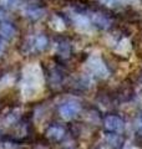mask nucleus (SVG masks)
Returning <instances> with one entry per match:
<instances>
[{
  "instance_id": "1",
  "label": "nucleus",
  "mask_w": 142,
  "mask_h": 149,
  "mask_svg": "<svg viewBox=\"0 0 142 149\" xmlns=\"http://www.w3.org/2000/svg\"><path fill=\"white\" fill-rule=\"evenodd\" d=\"M44 74L37 63L27 65L22 68L21 95L25 101L37 98L44 90Z\"/></svg>"
},
{
  "instance_id": "2",
  "label": "nucleus",
  "mask_w": 142,
  "mask_h": 149,
  "mask_svg": "<svg viewBox=\"0 0 142 149\" xmlns=\"http://www.w3.org/2000/svg\"><path fill=\"white\" fill-rule=\"evenodd\" d=\"M86 65L93 76L98 78H107L110 76V71H108L106 63L102 61V58L98 55L90 56L86 61Z\"/></svg>"
},
{
  "instance_id": "3",
  "label": "nucleus",
  "mask_w": 142,
  "mask_h": 149,
  "mask_svg": "<svg viewBox=\"0 0 142 149\" xmlns=\"http://www.w3.org/2000/svg\"><path fill=\"white\" fill-rule=\"evenodd\" d=\"M80 111H81V106H80L77 102H67V103L61 106L59 109L60 116L65 120L72 119L75 116L80 113Z\"/></svg>"
},
{
  "instance_id": "4",
  "label": "nucleus",
  "mask_w": 142,
  "mask_h": 149,
  "mask_svg": "<svg viewBox=\"0 0 142 149\" xmlns=\"http://www.w3.org/2000/svg\"><path fill=\"white\" fill-rule=\"evenodd\" d=\"M105 127L106 129L111 130V132L121 133L125 128V123L121 118L116 117V116H108L105 118Z\"/></svg>"
},
{
  "instance_id": "5",
  "label": "nucleus",
  "mask_w": 142,
  "mask_h": 149,
  "mask_svg": "<svg viewBox=\"0 0 142 149\" xmlns=\"http://www.w3.org/2000/svg\"><path fill=\"white\" fill-rule=\"evenodd\" d=\"M93 24L100 29H108L111 26V19L102 13H93L91 15Z\"/></svg>"
},
{
  "instance_id": "6",
  "label": "nucleus",
  "mask_w": 142,
  "mask_h": 149,
  "mask_svg": "<svg viewBox=\"0 0 142 149\" xmlns=\"http://www.w3.org/2000/svg\"><path fill=\"white\" fill-rule=\"evenodd\" d=\"M71 19H72L74 24L76 25V27H79V29H81V30L90 29V20L85 15H82V14L75 13L71 15Z\"/></svg>"
},
{
  "instance_id": "7",
  "label": "nucleus",
  "mask_w": 142,
  "mask_h": 149,
  "mask_svg": "<svg viewBox=\"0 0 142 149\" xmlns=\"http://www.w3.org/2000/svg\"><path fill=\"white\" fill-rule=\"evenodd\" d=\"M0 36L5 40H10L15 36V29L10 22H1L0 24Z\"/></svg>"
},
{
  "instance_id": "8",
  "label": "nucleus",
  "mask_w": 142,
  "mask_h": 149,
  "mask_svg": "<svg viewBox=\"0 0 142 149\" xmlns=\"http://www.w3.org/2000/svg\"><path fill=\"white\" fill-rule=\"evenodd\" d=\"M47 42L49 41H47V37L45 35H37L31 41V47L36 51H44L47 47Z\"/></svg>"
},
{
  "instance_id": "9",
  "label": "nucleus",
  "mask_w": 142,
  "mask_h": 149,
  "mask_svg": "<svg viewBox=\"0 0 142 149\" xmlns=\"http://www.w3.org/2000/svg\"><path fill=\"white\" fill-rule=\"evenodd\" d=\"M64 134H65V130L61 127H51L46 132L47 138L53 139V141H60L64 137Z\"/></svg>"
},
{
  "instance_id": "10",
  "label": "nucleus",
  "mask_w": 142,
  "mask_h": 149,
  "mask_svg": "<svg viewBox=\"0 0 142 149\" xmlns=\"http://www.w3.org/2000/svg\"><path fill=\"white\" fill-rule=\"evenodd\" d=\"M130 50H131V42H130V40L129 39H122L120 42L117 44L116 46V52L118 55H121V56H125L130 52Z\"/></svg>"
},
{
  "instance_id": "11",
  "label": "nucleus",
  "mask_w": 142,
  "mask_h": 149,
  "mask_svg": "<svg viewBox=\"0 0 142 149\" xmlns=\"http://www.w3.org/2000/svg\"><path fill=\"white\" fill-rule=\"evenodd\" d=\"M19 117H20V111L16 109V111H13L11 113H9L5 118H4V127H9L10 124L15 123L16 120L19 119Z\"/></svg>"
},
{
  "instance_id": "12",
  "label": "nucleus",
  "mask_w": 142,
  "mask_h": 149,
  "mask_svg": "<svg viewBox=\"0 0 142 149\" xmlns=\"http://www.w3.org/2000/svg\"><path fill=\"white\" fill-rule=\"evenodd\" d=\"M25 14L27 17L32 19V20H39V19L44 16V10L39 8H31V9H27Z\"/></svg>"
},
{
  "instance_id": "13",
  "label": "nucleus",
  "mask_w": 142,
  "mask_h": 149,
  "mask_svg": "<svg viewBox=\"0 0 142 149\" xmlns=\"http://www.w3.org/2000/svg\"><path fill=\"white\" fill-rule=\"evenodd\" d=\"M13 85H14V77L10 73H8L0 78V90H5V88L11 87Z\"/></svg>"
},
{
  "instance_id": "14",
  "label": "nucleus",
  "mask_w": 142,
  "mask_h": 149,
  "mask_svg": "<svg viewBox=\"0 0 142 149\" xmlns=\"http://www.w3.org/2000/svg\"><path fill=\"white\" fill-rule=\"evenodd\" d=\"M106 142H107L108 146L116 148L122 143V138L118 136V134H108V136L106 137Z\"/></svg>"
},
{
  "instance_id": "15",
  "label": "nucleus",
  "mask_w": 142,
  "mask_h": 149,
  "mask_svg": "<svg viewBox=\"0 0 142 149\" xmlns=\"http://www.w3.org/2000/svg\"><path fill=\"white\" fill-rule=\"evenodd\" d=\"M0 5L11 10V9H15L20 5V0H0Z\"/></svg>"
},
{
  "instance_id": "16",
  "label": "nucleus",
  "mask_w": 142,
  "mask_h": 149,
  "mask_svg": "<svg viewBox=\"0 0 142 149\" xmlns=\"http://www.w3.org/2000/svg\"><path fill=\"white\" fill-rule=\"evenodd\" d=\"M58 54L63 57H69L70 55V45L66 42H61L58 46Z\"/></svg>"
},
{
  "instance_id": "17",
  "label": "nucleus",
  "mask_w": 142,
  "mask_h": 149,
  "mask_svg": "<svg viewBox=\"0 0 142 149\" xmlns=\"http://www.w3.org/2000/svg\"><path fill=\"white\" fill-rule=\"evenodd\" d=\"M51 26H53V29H55L56 31H63L65 29V22L61 17L55 16L53 22H51Z\"/></svg>"
},
{
  "instance_id": "18",
  "label": "nucleus",
  "mask_w": 142,
  "mask_h": 149,
  "mask_svg": "<svg viewBox=\"0 0 142 149\" xmlns=\"http://www.w3.org/2000/svg\"><path fill=\"white\" fill-rule=\"evenodd\" d=\"M98 1H100L102 5L111 8V6H115V4L117 3V0H98Z\"/></svg>"
},
{
  "instance_id": "19",
  "label": "nucleus",
  "mask_w": 142,
  "mask_h": 149,
  "mask_svg": "<svg viewBox=\"0 0 142 149\" xmlns=\"http://www.w3.org/2000/svg\"><path fill=\"white\" fill-rule=\"evenodd\" d=\"M4 49H5V42L0 39V56L3 55V52H4Z\"/></svg>"
},
{
  "instance_id": "20",
  "label": "nucleus",
  "mask_w": 142,
  "mask_h": 149,
  "mask_svg": "<svg viewBox=\"0 0 142 149\" xmlns=\"http://www.w3.org/2000/svg\"><path fill=\"white\" fill-rule=\"evenodd\" d=\"M138 129H140V133L142 134V114L140 116V119H138Z\"/></svg>"
},
{
  "instance_id": "21",
  "label": "nucleus",
  "mask_w": 142,
  "mask_h": 149,
  "mask_svg": "<svg viewBox=\"0 0 142 149\" xmlns=\"http://www.w3.org/2000/svg\"><path fill=\"white\" fill-rule=\"evenodd\" d=\"M124 149H135V148H134V147H131V146H126Z\"/></svg>"
},
{
  "instance_id": "22",
  "label": "nucleus",
  "mask_w": 142,
  "mask_h": 149,
  "mask_svg": "<svg viewBox=\"0 0 142 149\" xmlns=\"http://www.w3.org/2000/svg\"><path fill=\"white\" fill-rule=\"evenodd\" d=\"M37 149H46V148H42V147H40V148H37Z\"/></svg>"
}]
</instances>
